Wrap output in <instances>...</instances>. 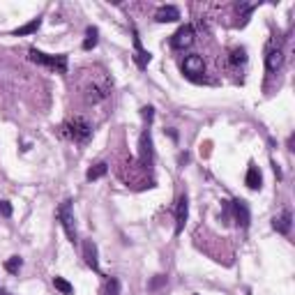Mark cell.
I'll return each instance as SVG.
<instances>
[{"instance_id":"1","label":"cell","mask_w":295,"mask_h":295,"mask_svg":"<svg viewBox=\"0 0 295 295\" xmlns=\"http://www.w3.org/2000/svg\"><path fill=\"white\" fill-rule=\"evenodd\" d=\"M62 131H65V136H70L74 143H88V139L92 136V125L86 120V118H70V120L62 125Z\"/></svg>"},{"instance_id":"2","label":"cell","mask_w":295,"mask_h":295,"mask_svg":"<svg viewBox=\"0 0 295 295\" xmlns=\"http://www.w3.org/2000/svg\"><path fill=\"white\" fill-rule=\"evenodd\" d=\"M109 92H111V83L104 76H99L95 81L86 83V88H83V99H86V104H99L102 99L109 97Z\"/></svg>"},{"instance_id":"3","label":"cell","mask_w":295,"mask_h":295,"mask_svg":"<svg viewBox=\"0 0 295 295\" xmlns=\"http://www.w3.org/2000/svg\"><path fill=\"white\" fill-rule=\"evenodd\" d=\"M58 219H60V224L62 228H65V233H67V238H70V242L72 244H76L78 242V233H76V224H74V210H72V201L70 199H65L58 205Z\"/></svg>"},{"instance_id":"4","label":"cell","mask_w":295,"mask_h":295,"mask_svg":"<svg viewBox=\"0 0 295 295\" xmlns=\"http://www.w3.org/2000/svg\"><path fill=\"white\" fill-rule=\"evenodd\" d=\"M30 60L37 62V65H44L49 70L58 72V74H65L67 72V55H49V53H42L37 49H30Z\"/></svg>"},{"instance_id":"5","label":"cell","mask_w":295,"mask_h":295,"mask_svg":"<svg viewBox=\"0 0 295 295\" xmlns=\"http://www.w3.org/2000/svg\"><path fill=\"white\" fill-rule=\"evenodd\" d=\"M183 74L191 81H203V74H205V62L199 53H191L183 60Z\"/></svg>"},{"instance_id":"6","label":"cell","mask_w":295,"mask_h":295,"mask_svg":"<svg viewBox=\"0 0 295 295\" xmlns=\"http://www.w3.org/2000/svg\"><path fill=\"white\" fill-rule=\"evenodd\" d=\"M191 44H194V26L191 23H184L171 37V46H173L175 51H183V49H189Z\"/></svg>"},{"instance_id":"7","label":"cell","mask_w":295,"mask_h":295,"mask_svg":"<svg viewBox=\"0 0 295 295\" xmlns=\"http://www.w3.org/2000/svg\"><path fill=\"white\" fill-rule=\"evenodd\" d=\"M152 157H155V152H152V136H150V129H146L139 139V162H141V166H143V168H150V166H152Z\"/></svg>"},{"instance_id":"8","label":"cell","mask_w":295,"mask_h":295,"mask_svg":"<svg viewBox=\"0 0 295 295\" xmlns=\"http://www.w3.org/2000/svg\"><path fill=\"white\" fill-rule=\"evenodd\" d=\"M281 65H284V49L279 44H268V49H265V70L277 72Z\"/></svg>"},{"instance_id":"9","label":"cell","mask_w":295,"mask_h":295,"mask_svg":"<svg viewBox=\"0 0 295 295\" xmlns=\"http://www.w3.org/2000/svg\"><path fill=\"white\" fill-rule=\"evenodd\" d=\"M187 217H189V199H187V194H183L178 199V205H175V235L183 233Z\"/></svg>"},{"instance_id":"10","label":"cell","mask_w":295,"mask_h":295,"mask_svg":"<svg viewBox=\"0 0 295 295\" xmlns=\"http://www.w3.org/2000/svg\"><path fill=\"white\" fill-rule=\"evenodd\" d=\"M150 58H152L150 51H146V49L141 46V37H139V33L134 30V62H136V67H139V70H146Z\"/></svg>"},{"instance_id":"11","label":"cell","mask_w":295,"mask_h":295,"mask_svg":"<svg viewBox=\"0 0 295 295\" xmlns=\"http://www.w3.org/2000/svg\"><path fill=\"white\" fill-rule=\"evenodd\" d=\"M231 210H233V217H235V221H238V226L247 228V226H249V208H247V203H244L242 199H235L233 203H231Z\"/></svg>"},{"instance_id":"12","label":"cell","mask_w":295,"mask_h":295,"mask_svg":"<svg viewBox=\"0 0 295 295\" xmlns=\"http://www.w3.org/2000/svg\"><path fill=\"white\" fill-rule=\"evenodd\" d=\"M83 258H86V265L92 272H99V260H97V244L92 240H86L83 242Z\"/></svg>"},{"instance_id":"13","label":"cell","mask_w":295,"mask_h":295,"mask_svg":"<svg viewBox=\"0 0 295 295\" xmlns=\"http://www.w3.org/2000/svg\"><path fill=\"white\" fill-rule=\"evenodd\" d=\"M178 18H180V9L175 5H162L155 12V21H159V23H171V21H178Z\"/></svg>"},{"instance_id":"14","label":"cell","mask_w":295,"mask_h":295,"mask_svg":"<svg viewBox=\"0 0 295 295\" xmlns=\"http://www.w3.org/2000/svg\"><path fill=\"white\" fill-rule=\"evenodd\" d=\"M291 224H293V217H291V212H288V210H284V215H281V217L272 219V228H275L277 233H281V235H286L288 231H291Z\"/></svg>"},{"instance_id":"15","label":"cell","mask_w":295,"mask_h":295,"mask_svg":"<svg viewBox=\"0 0 295 295\" xmlns=\"http://www.w3.org/2000/svg\"><path fill=\"white\" fill-rule=\"evenodd\" d=\"M260 183H263V178H260V171H258V166H249L247 168V178H244V184L249 187V189H260Z\"/></svg>"},{"instance_id":"16","label":"cell","mask_w":295,"mask_h":295,"mask_svg":"<svg viewBox=\"0 0 295 295\" xmlns=\"http://www.w3.org/2000/svg\"><path fill=\"white\" fill-rule=\"evenodd\" d=\"M228 62L233 65V67H240L247 62V51H244V46H235L228 51Z\"/></svg>"},{"instance_id":"17","label":"cell","mask_w":295,"mask_h":295,"mask_svg":"<svg viewBox=\"0 0 295 295\" xmlns=\"http://www.w3.org/2000/svg\"><path fill=\"white\" fill-rule=\"evenodd\" d=\"M42 26V18H33L30 23H26V26H21V28H17V30H12V35L14 37H23V35H33L37 28Z\"/></svg>"},{"instance_id":"18","label":"cell","mask_w":295,"mask_h":295,"mask_svg":"<svg viewBox=\"0 0 295 295\" xmlns=\"http://www.w3.org/2000/svg\"><path fill=\"white\" fill-rule=\"evenodd\" d=\"M106 171H109V164H104V162H99V164H95V166H90L88 168V173H86V178L92 183V180H99L102 175H106Z\"/></svg>"},{"instance_id":"19","label":"cell","mask_w":295,"mask_h":295,"mask_svg":"<svg viewBox=\"0 0 295 295\" xmlns=\"http://www.w3.org/2000/svg\"><path fill=\"white\" fill-rule=\"evenodd\" d=\"M97 35H99V33H97V28H92V26L86 30V39H83V49H86V51H90V49L97 46V42H99Z\"/></svg>"},{"instance_id":"20","label":"cell","mask_w":295,"mask_h":295,"mask_svg":"<svg viewBox=\"0 0 295 295\" xmlns=\"http://www.w3.org/2000/svg\"><path fill=\"white\" fill-rule=\"evenodd\" d=\"M53 286L58 288L62 295H72V293H74V286H72L67 279H62V277H53Z\"/></svg>"},{"instance_id":"21","label":"cell","mask_w":295,"mask_h":295,"mask_svg":"<svg viewBox=\"0 0 295 295\" xmlns=\"http://www.w3.org/2000/svg\"><path fill=\"white\" fill-rule=\"evenodd\" d=\"M23 265V260L18 258V256H12V258L5 260V270H7L9 275H18V270Z\"/></svg>"},{"instance_id":"22","label":"cell","mask_w":295,"mask_h":295,"mask_svg":"<svg viewBox=\"0 0 295 295\" xmlns=\"http://www.w3.org/2000/svg\"><path fill=\"white\" fill-rule=\"evenodd\" d=\"M104 295H120V281H118L115 277L106 279V284H104Z\"/></svg>"},{"instance_id":"23","label":"cell","mask_w":295,"mask_h":295,"mask_svg":"<svg viewBox=\"0 0 295 295\" xmlns=\"http://www.w3.org/2000/svg\"><path fill=\"white\" fill-rule=\"evenodd\" d=\"M0 217H12V203L9 201H0Z\"/></svg>"},{"instance_id":"24","label":"cell","mask_w":295,"mask_h":295,"mask_svg":"<svg viewBox=\"0 0 295 295\" xmlns=\"http://www.w3.org/2000/svg\"><path fill=\"white\" fill-rule=\"evenodd\" d=\"M141 115H143V120H152V118H155V109H152V106H143V109H141Z\"/></svg>"},{"instance_id":"25","label":"cell","mask_w":295,"mask_h":295,"mask_svg":"<svg viewBox=\"0 0 295 295\" xmlns=\"http://www.w3.org/2000/svg\"><path fill=\"white\" fill-rule=\"evenodd\" d=\"M162 284H166V277H162V275H157V277L152 279V281H150V286H148V288H150V291H157V288L162 286Z\"/></svg>"},{"instance_id":"26","label":"cell","mask_w":295,"mask_h":295,"mask_svg":"<svg viewBox=\"0 0 295 295\" xmlns=\"http://www.w3.org/2000/svg\"><path fill=\"white\" fill-rule=\"evenodd\" d=\"M187 159H189V155H187V152H184V155H180V157H178V162H180V164H184Z\"/></svg>"},{"instance_id":"27","label":"cell","mask_w":295,"mask_h":295,"mask_svg":"<svg viewBox=\"0 0 295 295\" xmlns=\"http://www.w3.org/2000/svg\"><path fill=\"white\" fill-rule=\"evenodd\" d=\"M0 295H12V293H9V291H7L5 286H0Z\"/></svg>"}]
</instances>
